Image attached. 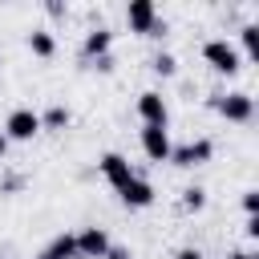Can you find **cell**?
Masks as SVG:
<instances>
[{
    "label": "cell",
    "mask_w": 259,
    "mask_h": 259,
    "mask_svg": "<svg viewBox=\"0 0 259 259\" xmlns=\"http://www.w3.org/2000/svg\"><path fill=\"white\" fill-rule=\"evenodd\" d=\"M125 20H130V28L134 32H142V36H162V20H158V8L150 4V0H134L130 8H125Z\"/></svg>",
    "instance_id": "obj_1"
},
{
    "label": "cell",
    "mask_w": 259,
    "mask_h": 259,
    "mask_svg": "<svg viewBox=\"0 0 259 259\" xmlns=\"http://www.w3.org/2000/svg\"><path fill=\"white\" fill-rule=\"evenodd\" d=\"M0 134H4L8 142H32V138L40 134V113H32V109H12Z\"/></svg>",
    "instance_id": "obj_2"
},
{
    "label": "cell",
    "mask_w": 259,
    "mask_h": 259,
    "mask_svg": "<svg viewBox=\"0 0 259 259\" xmlns=\"http://www.w3.org/2000/svg\"><path fill=\"white\" fill-rule=\"evenodd\" d=\"M202 57H206V65L219 69V73H239V49L227 45V40H206V45H202Z\"/></svg>",
    "instance_id": "obj_3"
},
{
    "label": "cell",
    "mask_w": 259,
    "mask_h": 259,
    "mask_svg": "<svg viewBox=\"0 0 259 259\" xmlns=\"http://www.w3.org/2000/svg\"><path fill=\"white\" fill-rule=\"evenodd\" d=\"M73 239H77V259H105L109 255V235L101 227H85Z\"/></svg>",
    "instance_id": "obj_4"
},
{
    "label": "cell",
    "mask_w": 259,
    "mask_h": 259,
    "mask_svg": "<svg viewBox=\"0 0 259 259\" xmlns=\"http://www.w3.org/2000/svg\"><path fill=\"white\" fill-rule=\"evenodd\" d=\"M142 150H146V158L150 162H170V138H166V130L162 125H142Z\"/></svg>",
    "instance_id": "obj_5"
},
{
    "label": "cell",
    "mask_w": 259,
    "mask_h": 259,
    "mask_svg": "<svg viewBox=\"0 0 259 259\" xmlns=\"http://www.w3.org/2000/svg\"><path fill=\"white\" fill-rule=\"evenodd\" d=\"M214 109H219L227 121H251V113H255V105H251L247 93H227V97L214 101Z\"/></svg>",
    "instance_id": "obj_6"
},
{
    "label": "cell",
    "mask_w": 259,
    "mask_h": 259,
    "mask_svg": "<svg viewBox=\"0 0 259 259\" xmlns=\"http://www.w3.org/2000/svg\"><path fill=\"white\" fill-rule=\"evenodd\" d=\"M210 154H214V146H210L206 138H198V142H190V146L170 150V162H174V166H202V162H210Z\"/></svg>",
    "instance_id": "obj_7"
},
{
    "label": "cell",
    "mask_w": 259,
    "mask_h": 259,
    "mask_svg": "<svg viewBox=\"0 0 259 259\" xmlns=\"http://www.w3.org/2000/svg\"><path fill=\"white\" fill-rule=\"evenodd\" d=\"M138 117H142V125H162L166 130V101H162V93H142L138 97Z\"/></svg>",
    "instance_id": "obj_8"
},
{
    "label": "cell",
    "mask_w": 259,
    "mask_h": 259,
    "mask_svg": "<svg viewBox=\"0 0 259 259\" xmlns=\"http://www.w3.org/2000/svg\"><path fill=\"white\" fill-rule=\"evenodd\" d=\"M117 194H121V202H125V206H134V210H142V206H150V202H154V186H150L146 178H138V174H134Z\"/></svg>",
    "instance_id": "obj_9"
},
{
    "label": "cell",
    "mask_w": 259,
    "mask_h": 259,
    "mask_svg": "<svg viewBox=\"0 0 259 259\" xmlns=\"http://www.w3.org/2000/svg\"><path fill=\"white\" fill-rule=\"evenodd\" d=\"M101 174H105V182L113 186V190H121L130 178H134V170H130V162L121 158V154H105L101 158Z\"/></svg>",
    "instance_id": "obj_10"
},
{
    "label": "cell",
    "mask_w": 259,
    "mask_h": 259,
    "mask_svg": "<svg viewBox=\"0 0 259 259\" xmlns=\"http://www.w3.org/2000/svg\"><path fill=\"white\" fill-rule=\"evenodd\" d=\"M36 259H77V239L73 235H57Z\"/></svg>",
    "instance_id": "obj_11"
},
{
    "label": "cell",
    "mask_w": 259,
    "mask_h": 259,
    "mask_svg": "<svg viewBox=\"0 0 259 259\" xmlns=\"http://www.w3.org/2000/svg\"><path fill=\"white\" fill-rule=\"evenodd\" d=\"M109 40H113L109 28H93V32L85 36V57H97V61H101V57L109 53Z\"/></svg>",
    "instance_id": "obj_12"
},
{
    "label": "cell",
    "mask_w": 259,
    "mask_h": 259,
    "mask_svg": "<svg viewBox=\"0 0 259 259\" xmlns=\"http://www.w3.org/2000/svg\"><path fill=\"white\" fill-rule=\"evenodd\" d=\"M28 49L36 53V57H53V49H57V40H53V32H28Z\"/></svg>",
    "instance_id": "obj_13"
},
{
    "label": "cell",
    "mask_w": 259,
    "mask_h": 259,
    "mask_svg": "<svg viewBox=\"0 0 259 259\" xmlns=\"http://www.w3.org/2000/svg\"><path fill=\"white\" fill-rule=\"evenodd\" d=\"M69 125V109L65 105H53L45 117H40V130H65Z\"/></svg>",
    "instance_id": "obj_14"
},
{
    "label": "cell",
    "mask_w": 259,
    "mask_h": 259,
    "mask_svg": "<svg viewBox=\"0 0 259 259\" xmlns=\"http://www.w3.org/2000/svg\"><path fill=\"white\" fill-rule=\"evenodd\" d=\"M174 69H178V61H174L170 53H158V57H154V73H162V77H174Z\"/></svg>",
    "instance_id": "obj_15"
},
{
    "label": "cell",
    "mask_w": 259,
    "mask_h": 259,
    "mask_svg": "<svg viewBox=\"0 0 259 259\" xmlns=\"http://www.w3.org/2000/svg\"><path fill=\"white\" fill-rule=\"evenodd\" d=\"M182 206H186V210H202V206H206V194H202L198 186H190V190L182 194Z\"/></svg>",
    "instance_id": "obj_16"
},
{
    "label": "cell",
    "mask_w": 259,
    "mask_h": 259,
    "mask_svg": "<svg viewBox=\"0 0 259 259\" xmlns=\"http://www.w3.org/2000/svg\"><path fill=\"white\" fill-rule=\"evenodd\" d=\"M243 49L247 53H259V24H247L243 28Z\"/></svg>",
    "instance_id": "obj_17"
},
{
    "label": "cell",
    "mask_w": 259,
    "mask_h": 259,
    "mask_svg": "<svg viewBox=\"0 0 259 259\" xmlns=\"http://www.w3.org/2000/svg\"><path fill=\"white\" fill-rule=\"evenodd\" d=\"M243 210L247 214H259V190H243Z\"/></svg>",
    "instance_id": "obj_18"
},
{
    "label": "cell",
    "mask_w": 259,
    "mask_h": 259,
    "mask_svg": "<svg viewBox=\"0 0 259 259\" xmlns=\"http://www.w3.org/2000/svg\"><path fill=\"white\" fill-rule=\"evenodd\" d=\"M247 235H251V239H259V214H251V219H247Z\"/></svg>",
    "instance_id": "obj_19"
},
{
    "label": "cell",
    "mask_w": 259,
    "mask_h": 259,
    "mask_svg": "<svg viewBox=\"0 0 259 259\" xmlns=\"http://www.w3.org/2000/svg\"><path fill=\"white\" fill-rule=\"evenodd\" d=\"M178 259H202V255H198L194 247H186V251H178Z\"/></svg>",
    "instance_id": "obj_20"
},
{
    "label": "cell",
    "mask_w": 259,
    "mask_h": 259,
    "mask_svg": "<svg viewBox=\"0 0 259 259\" xmlns=\"http://www.w3.org/2000/svg\"><path fill=\"white\" fill-rule=\"evenodd\" d=\"M105 259H130V255H125V251H117V247H109V255H105Z\"/></svg>",
    "instance_id": "obj_21"
},
{
    "label": "cell",
    "mask_w": 259,
    "mask_h": 259,
    "mask_svg": "<svg viewBox=\"0 0 259 259\" xmlns=\"http://www.w3.org/2000/svg\"><path fill=\"white\" fill-rule=\"evenodd\" d=\"M4 154H8V138L0 134V158H4Z\"/></svg>",
    "instance_id": "obj_22"
},
{
    "label": "cell",
    "mask_w": 259,
    "mask_h": 259,
    "mask_svg": "<svg viewBox=\"0 0 259 259\" xmlns=\"http://www.w3.org/2000/svg\"><path fill=\"white\" fill-rule=\"evenodd\" d=\"M231 259H255V255H251V251H235Z\"/></svg>",
    "instance_id": "obj_23"
},
{
    "label": "cell",
    "mask_w": 259,
    "mask_h": 259,
    "mask_svg": "<svg viewBox=\"0 0 259 259\" xmlns=\"http://www.w3.org/2000/svg\"><path fill=\"white\" fill-rule=\"evenodd\" d=\"M0 259H4V255H0Z\"/></svg>",
    "instance_id": "obj_24"
}]
</instances>
